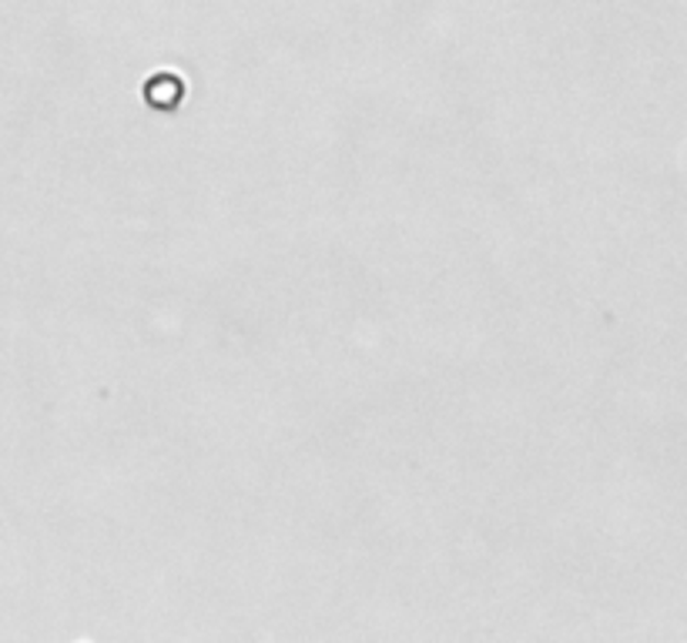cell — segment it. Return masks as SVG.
I'll list each match as a JSON object with an SVG mask.
<instances>
[{"mask_svg": "<svg viewBox=\"0 0 687 643\" xmlns=\"http://www.w3.org/2000/svg\"><path fill=\"white\" fill-rule=\"evenodd\" d=\"M148 101L158 111L175 107L182 101V78H175V74H154V78H148Z\"/></svg>", "mask_w": 687, "mask_h": 643, "instance_id": "6da1fadb", "label": "cell"}]
</instances>
